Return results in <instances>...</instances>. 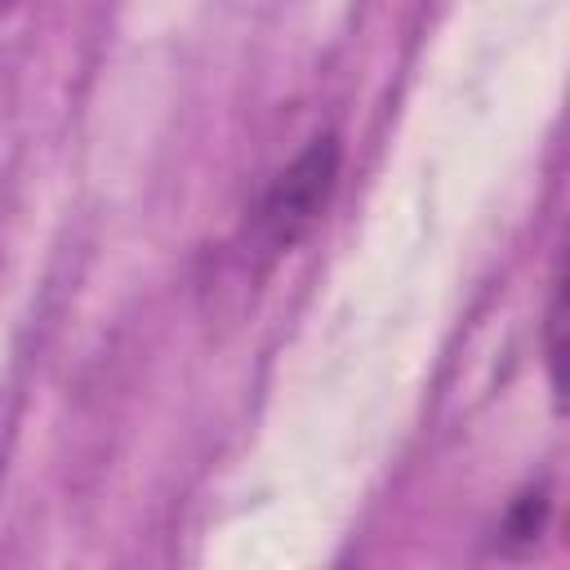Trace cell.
I'll return each instance as SVG.
<instances>
[{"instance_id":"cell-1","label":"cell","mask_w":570,"mask_h":570,"mask_svg":"<svg viewBox=\"0 0 570 570\" xmlns=\"http://www.w3.org/2000/svg\"><path fill=\"white\" fill-rule=\"evenodd\" d=\"M338 160H343V147L325 129V134L307 138L303 151L267 183V191L254 209V223H249V245L263 258L289 254L321 223V214L338 187Z\"/></svg>"},{"instance_id":"cell-2","label":"cell","mask_w":570,"mask_h":570,"mask_svg":"<svg viewBox=\"0 0 570 570\" xmlns=\"http://www.w3.org/2000/svg\"><path fill=\"white\" fill-rule=\"evenodd\" d=\"M543 361H548V387L557 405L566 401V276H552L548 312H543Z\"/></svg>"},{"instance_id":"cell-3","label":"cell","mask_w":570,"mask_h":570,"mask_svg":"<svg viewBox=\"0 0 570 570\" xmlns=\"http://www.w3.org/2000/svg\"><path fill=\"white\" fill-rule=\"evenodd\" d=\"M543 521H548V494L543 490H525L521 499H512L499 534H503V543H534Z\"/></svg>"},{"instance_id":"cell-4","label":"cell","mask_w":570,"mask_h":570,"mask_svg":"<svg viewBox=\"0 0 570 570\" xmlns=\"http://www.w3.org/2000/svg\"><path fill=\"white\" fill-rule=\"evenodd\" d=\"M9 4H13V0H0V9H9Z\"/></svg>"}]
</instances>
